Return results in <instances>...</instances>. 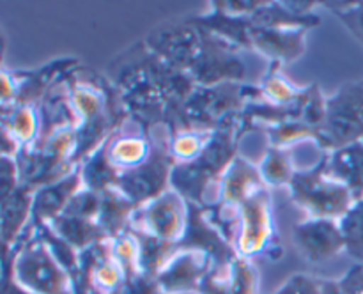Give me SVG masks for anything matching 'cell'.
Returning a JSON list of instances; mask_svg holds the SVG:
<instances>
[{
	"instance_id": "cell-1",
	"label": "cell",
	"mask_w": 363,
	"mask_h": 294,
	"mask_svg": "<svg viewBox=\"0 0 363 294\" xmlns=\"http://www.w3.org/2000/svg\"><path fill=\"white\" fill-rule=\"evenodd\" d=\"M18 285L30 294H71L69 280L41 243L25 247L14 261Z\"/></svg>"
},
{
	"instance_id": "cell-2",
	"label": "cell",
	"mask_w": 363,
	"mask_h": 294,
	"mask_svg": "<svg viewBox=\"0 0 363 294\" xmlns=\"http://www.w3.org/2000/svg\"><path fill=\"white\" fill-rule=\"evenodd\" d=\"M325 138L335 149L363 140V84L346 85L325 110Z\"/></svg>"
},
{
	"instance_id": "cell-3",
	"label": "cell",
	"mask_w": 363,
	"mask_h": 294,
	"mask_svg": "<svg viewBox=\"0 0 363 294\" xmlns=\"http://www.w3.org/2000/svg\"><path fill=\"white\" fill-rule=\"evenodd\" d=\"M294 191L301 204L321 216H344L354 204L353 195L344 184L330 176L323 177L319 172L318 176L294 177Z\"/></svg>"
},
{
	"instance_id": "cell-4",
	"label": "cell",
	"mask_w": 363,
	"mask_h": 294,
	"mask_svg": "<svg viewBox=\"0 0 363 294\" xmlns=\"http://www.w3.org/2000/svg\"><path fill=\"white\" fill-rule=\"evenodd\" d=\"M294 237L301 251L312 261H325L339 254L340 248H346L342 232L332 220H318L314 223L301 225Z\"/></svg>"
},
{
	"instance_id": "cell-5",
	"label": "cell",
	"mask_w": 363,
	"mask_h": 294,
	"mask_svg": "<svg viewBox=\"0 0 363 294\" xmlns=\"http://www.w3.org/2000/svg\"><path fill=\"white\" fill-rule=\"evenodd\" d=\"M328 176L339 181L353 195V200L363 198V140L335 149L328 165Z\"/></svg>"
},
{
	"instance_id": "cell-6",
	"label": "cell",
	"mask_w": 363,
	"mask_h": 294,
	"mask_svg": "<svg viewBox=\"0 0 363 294\" xmlns=\"http://www.w3.org/2000/svg\"><path fill=\"white\" fill-rule=\"evenodd\" d=\"M344 244L354 259L363 261V198L354 202L339 223Z\"/></svg>"
},
{
	"instance_id": "cell-7",
	"label": "cell",
	"mask_w": 363,
	"mask_h": 294,
	"mask_svg": "<svg viewBox=\"0 0 363 294\" xmlns=\"http://www.w3.org/2000/svg\"><path fill=\"white\" fill-rule=\"evenodd\" d=\"M339 16L351 28V32L357 35L358 41L363 43V2L350 4L347 9L339 11Z\"/></svg>"
},
{
	"instance_id": "cell-8",
	"label": "cell",
	"mask_w": 363,
	"mask_h": 294,
	"mask_svg": "<svg viewBox=\"0 0 363 294\" xmlns=\"http://www.w3.org/2000/svg\"><path fill=\"white\" fill-rule=\"evenodd\" d=\"M2 46H4V39H2V35H0V52H2Z\"/></svg>"
}]
</instances>
